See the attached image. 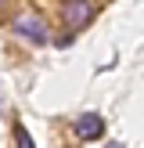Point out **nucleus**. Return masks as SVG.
Here are the masks:
<instances>
[{"label":"nucleus","instance_id":"nucleus-2","mask_svg":"<svg viewBox=\"0 0 144 148\" xmlns=\"http://www.w3.org/2000/svg\"><path fill=\"white\" fill-rule=\"evenodd\" d=\"M94 11H97V4H94V0H65V7H61V22H65V29H69V33H76V29L90 25Z\"/></svg>","mask_w":144,"mask_h":148},{"label":"nucleus","instance_id":"nucleus-5","mask_svg":"<svg viewBox=\"0 0 144 148\" xmlns=\"http://www.w3.org/2000/svg\"><path fill=\"white\" fill-rule=\"evenodd\" d=\"M105 148H122V145H119V141H108V145H105Z\"/></svg>","mask_w":144,"mask_h":148},{"label":"nucleus","instance_id":"nucleus-3","mask_svg":"<svg viewBox=\"0 0 144 148\" xmlns=\"http://www.w3.org/2000/svg\"><path fill=\"white\" fill-rule=\"evenodd\" d=\"M105 134V119H101L97 112H86L76 119V137L79 141H97V137Z\"/></svg>","mask_w":144,"mask_h":148},{"label":"nucleus","instance_id":"nucleus-6","mask_svg":"<svg viewBox=\"0 0 144 148\" xmlns=\"http://www.w3.org/2000/svg\"><path fill=\"white\" fill-rule=\"evenodd\" d=\"M4 4H7V0H0V7H4Z\"/></svg>","mask_w":144,"mask_h":148},{"label":"nucleus","instance_id":"nucleus-4","mask_svg":"<svg viewBox=\"0 0 144 148\" xmlns=\"http://www.w3.org/2000/svg\"><path fill=\"white\" fill-rule=\"evenodd\" d=\"M14 141H18V148H36L33 137H29V130L22 127V123H14Z\"/></svg>","mask_w":144,"mask_h":148},{"label":"nucleus","instance_id":"nucleus-1","mask_svg":"<svg viewBox=\"0 0 144 148\" xmlns=\"http://www.w3.org/2000/svg\"><path fill=\"white\" fill-rule=\"evenodd\" d=\"M11 33H14V36H22L25 43H36V47H43V43L50 40V36H47V22H43L40 14H33V11L18 14V18L11 22Z\"/></svg>","mask_w":144,"mask_h":148}]
</instances>
